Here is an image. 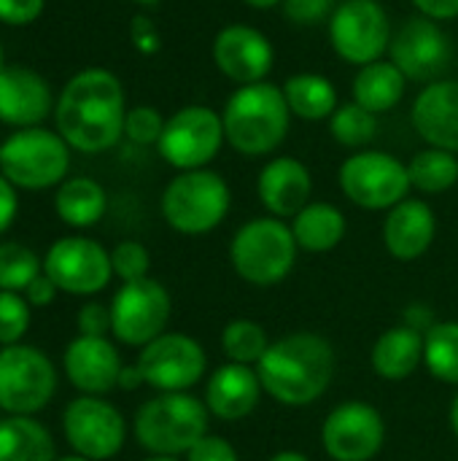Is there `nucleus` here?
Listing matches in <instances>:
<instances>
[{"instance_id": "1", "label": "nucleus", "mask_w": 458, "mask_h": 461, "mask_svg": "<svg viewBox=\"0 0 458 461\" xmlns=\"http://www.w3.org/2000/svg\"><path fill=\"white\" fill-rule=\"evenodd\" d=\"M124 89L121 81L103 68L76 73L57 100V130L70 149L100 154L124 135Z\"/></svg>"}, {"instance_id": "2", "label": "nucleus", "mask_w": 458, "mask_h": 461, "mask_svg": "<svg viewBox=\"0 0 458 461\" xmlns=\"http://www.w3.org/2000/svg\"><path fill=\"white\" fill-rule=\"evenodd\" d=\"M256 375L275 402L289 408L313 405L335 378V348L316 332H292L270 343Z\"/></svg>"}, {"instance_id": "3", "label": "nucleus", "mask_w": 458, "mask_h": 461, "mask_svg": "<svg viewBox=\"0 0 458 461\" xmlns=\"http://www.w3.org/2000/svg\"><path fill=\"white\" fill-rule=\"evenodd\" d=\"M221 122L227 143L238 154H273L286 140L292 122L283 86H275L270 81L238 86L221 111Z\"/></svg>"}, {"instance_id": "4", "label": "nucleus", "mask_w": 458, "mask_h": 461, "mask_svg": "<svg viewBox=\"0 0 458 461\" xmlns=\"http://www.w3.org/2000/svg\"><path fill=\"white\" fill-rule=\"evenodd\" d=\"M211 411L189 392H159L146 400L132 421L135 440L151 456H186L205 435Z\"/></svg>"}, {"instance_id": "5", "label": "nucleus", "mask_w": 458, "mask_h": 461, "mask_svg": "<svg viewBox=\"0 0 458 461\" xmlns=\"http://www.w3.org/2000/svg\"><path fill=\"white\" fill-rule=\"evenodd\" d=\"M297 240L292 224L275 216H259L246 221L232 243L229 262L232 270L251 286H275L297 265Z\"/></svg>"}, {"instance_id": "6", "label": "nucleus", "mask_w": 458, "mask_h": 461, "mask_svg": "<svg viewBox=\"0 0 458 461\" xmlns=\"http://www.w3.org/2000/svg\"><path fill=\"white\" fill-rule=\"evenodd\" d=\"M229 205L227 181L208 167L178 173L162 192V216L181 235L213 232L227 219Z\"/></svg>"}, {"instance_id": "7", "label": "nucleus", "mask_w": 458, "mask_h": 461, "mask_svg": "<svg viewBox=\"0 0 458 461\" xmlns=\"http://www.w3.org/2000/svg\"><path fill=\"white\" fill-rule=\"evenodd\" d=\"M70 146L62 135L43 127H24L3 143L0 170L19 189H49L65 178Z\"/></svg>"}, {"instance_id": "8", "label": "nucleus", "mask_w": 458, "mask_h": 461, "mask_svg": "<svg viewBox=\"0 0 458 461\" xmlns=\"http://www.w3.org/2000/svg\"><path fill=\"white\" fill-rule=\"evenodd\" d=\"M343 194L364 211H391L410 192L408 165L386 151H356L337 173Z\"/></svg>"}, {"instance_id": "9", "label": "nucleus", "mask_w": 458, "mask_h": 461, "mask_svg": "<svg viewBox=\"0 0 458 461\" xmlns=\"http://www.w3.org/2000/svg\"><path fill=\"white\" fill-rule=\"evenodd\" d=\"M57 392V370L51 359L32 346L0 348V408L11 416H32L43 411Z\"/></svg>"}, {"instance_id": "10", "label": "nucleus", "mask_w": 458, "mask_h": 461, "mask_svg": "<svg viewBox=\"0 0 458 461\" xmlns=\"http://www.w3.org/2000/svg\"><path fill=\"white\" fill-rule=\"evenodd\" d=\"M329 41L340 59L364 68L391 46V22L378 0H343L329 19Z\"/></svg>"}, {"instance_id": "11", "label": "nucleus", "mask_w": 458, "mask_h": 461, "mask_svg": "<svg viewBox=\"0 0 458 461\" xmlns=\"http://www.w3.org/2000/svg\"><path fill=\"white\" fill-rule=\"evenodd\" d=\"M224 140V122L213 108L186 105L165 122L157 149L167 165L184 173L208 167L219 157Z\"/></svg>"}, {"instance_id": "12", "label": "nucleus", "mask_w": 458, "mask_h": 461, "mask_svg": "<svg viewBox=\"0 0 458 461\" xmlns=\"http://www.w3.org/2000/svg\"><path fill=\"white\" fill-rule=\"evenodd\" d=\"M170 313L173 300L159 281L143 278L121 284V289L111 300V332L119 343L143 348L167 330Z\"/></svg>"}, {"instance_id": "13", "label": "nucleus", "mask_w": 458, "mask_h": 461, "mask_svg": "<svg viewBox=\"0 0 458 461\" xmlns=\"http://www.w3.org/2000/svg\"><path fill=\"white\" fill-rule=\"evenodd\" d=\"M62 432L70 448L89 461L113 459L127 440V421L103 397H76L62 413Z\"/></svg>"}, {"instance_id": "14", "label": "nucleus", "mask_w": 458, "mask_h": 461, "mask_svg": "<svg viewBox=\"0 0 458 461\" xmlns=\"http://www.w3.org/2000/svg\"><path fill=\"white\" fill-rule=\"evenodd\" d=\"M138 370L146 386L157 392H189L208 370L205 348L184 332H162L140 348Z\"/></svg>"}, {"instance_id": "15", "label": "nucleus", "mask_w": 458, "mask_h": 461, "mask_svg": "<svg viewBox=\"0 0 458 461\" xmlns=\"http://www.w3.org/2000/svg\"><path fill=\"white\" fill-rule=\"evenodd\" d=\"M43 273L57 284L59 292L89 297L103 292L113 276L111 251L92 238H59L43 257Z\"/></svg>"}, {"instance_id": "16", "label": "nucleus", "mask_w": 458, "mask_h": 461, "mask_svg": "<svg viewBox=\"0 0 458 461\" xmlns=\"http://www.w3.org/2000/svg\"><path fill=\"white\" fill-rule=\"evenodd\" d=\"M386 440V421L378 408L367 402L337 405L324 427L321 446L332 461H370L378 456Z\"/></svg>"}, {"instance_id": "17", "label": "nucleus", "mask_w": 458, "mask_h": 461, "mask_svg": "<svg viewBox=\"0 0 458 461\" xmlns=\"http://www.w3.org/2000/svg\"><path fill=\"white\" fill-rule=\"evenodd\" d=\"M391 62L405 73L410 81L432 84L451 62V41L440 22L427 16H410L394 35H391Z\"/></svg>"}, {"instance_id": "18", "label": "nucleus", "mask_w": 458, "mask_h": 461, "mask_svg": "<svg viewBox=\"0 0 458 461\" xmlns=\"http://www.w3.org/2000/svg\"><path fill=\"white\" fill-rule=\"evenodd\" d=\"M213 65L235 84H259L275 62L270 38L251 24H227L213 38Z\"/></svg>"}, {"instance_id": "19", "label": "nucleus", "mask_w": 458, "mask_h": 461, "mask_svg": "<svg viewBox=\"0 0 458 461\" xmlns=\"http://www.w3.org/2000/svg\"><path fill=\"white\" fill-rule=\"evenodd\" d=\"M62 367H65L67 381L78 392H84L89 397H100L119 386V375H121L124 365H121L116 346L108 338L78 335L76 340L67 343Z\"/></svg>"}, {"instance_id": "20", "label": "nucleus", "mask_w": 458, "mask_h": 461, "mask_svg": "<svg viewBox=\"0 0 458 461\" xmlns=\"http://www.w3.org/2000/svg\"><path fill=\"white\" fill-rule=\"evenodd\" d=\"M262 392L265 389L256 375V367L227 362L211 373L205 386V405L219 421L235 424L256 411Z\"/></svg>"}, {"instance_id": "21", "label": "nucleus", "mask_w": 458, "mask_h": 461, "mask_svg": "<svg viewBox=\"0 0 458 461\" xmlns=\"http://www.w3.org/2000/svg\"><path fill=\"white\" fill-rule=\"evenodd\" d=\"M310 170L294 157H275L256 178V194L275 219H294L310 203Z\"/></svg>"}, {"instance_id": "22", "label": "nucleus", "mask_w": 458, "mask_h": 461, "mask_svg": "<svg viewBox=\"0 0 458 461\" xmlns=\"http://www.w3.org/2000/svg\"><path fill=\"white\" fill-rule=\"evenodd\" d=\"M437 235V219L429 203L408 197L386 213L383 246L400 262H413L429 251Z\"/></svg>"}, {"instance_id": "23", "label": "nucleus", "mask_w": 458, "mask_h": 461, "mask_svg": "<svg viewBox=\"0 0 458 461\" xmlns=\"http://www.w3.org/2000/svg\"><path fill=\"white\" fill-rule=\"evenodd\" d=\"M413 127L432 149L458 154V81H432L418 92Z\"/></svg>"}, {"instance_id": "24", "label": "nucleus", "mask_w": 458, "mask_h": 461, "mask_svg": "<svg viewBox=\"0 0 458 461\" xmlns=\"http://www.w3.org/2000/svg\"><path fill=\"white\" fill-rule=\"evenodd\" d=\"M51 111V89L43 76L30 68L0 70V122L13 127H35Z\"/></svg>"}, {"instance_id": "25", "label": "nucleus", "mask_w": 458, "mask_h": 461, "mask_svg": "<svg viewBox=\"0 0 458 461\" xmlns=\"http://www.w3.org/2000/svg\"><path fill=\"white\" fill-rule=\"evenodd\" d=\"M370 362L383 381H408L424 365V332L408 324L386 330L375 340Z\"/></svg>"}, {"instance_id": "26", "label": "nucleus", "mask_w": 458, "mask_h": 461, "mask_svg": "<svg viewBox=\"0 0 458 461\" xmlns=\"http://www.w3.org/2000/svg\"><path fill=\"white\" fill-rule=\"evenodd\" d=\"M408 78L391 59H378L359 68L354 78V103L367 108L370 113H386L397 108L405 97Z\"/></svg>"}, {"instance_id": "27", "label": "nucleus", "mask_w": 458, "mask_h": 461, "mask_svg": "<svg viewBox=\"0 0 458 461\" xmlns=\"http://www.w3.org/2000/svg\"><path fill=\"white\" fill-rule=\"evenodd\" d=\"M346 216L332 203H308L294 219L292 232L302 251L308 254H327L337 249L346 238Z\"/></svg>"}, {"instance_id": "28", "label": "nucleus", "mask_w": 458, "mask_h": 461, "mask_svg": "<svg viewBox=\"0 0 458 461\" xmlns=\"http://www.w3.org/2000/svg\"><path fill=\"white\" fill-rule=\"evenodd\" d=\"M0 461H57L49 429L30 416L0 421Z\"/></svg>"}, {"instance_id": "29", "label": "nucleus", "mask_w": 458, "mask_h": 461, "mask_svg": "<svg viewBox=\"0 0 458 461\" xmlns=\"http://www.w3.org/2000/svg\"><path fill=\"white\" fill-rule=\"evenodd\" d=\"M289 111L305 122L329 119L337 111V89L327 76L319 73H294L283 84Z\"/></svg>"}, {"instance_id": "30", "label": "nucleus", "mask_w": 458, "mask_h": 461, "mask_svg": "<svg viewBox=\"0 0 458 461\" xmlns=\"http://www.w3.org/2000/svg\"><path fill=\"white\" fill-rule=\"evenodd\" d=\"M105 205H108L105 189L97 181L84 178V176L65 181L54 197L57 216L67 227H78V230L97 224L105 216Z\"/></svg>"}, {"instance_id": "31", "label": "nucleus", "mask_w": 458, "mask_h": 461, "mask_svg": "<svg viewBox=\"0 0 458 461\" xmlns=\"http://www.w3.org/2000/svg\"><path fill=\"white\" fill-rule=\"evenodd\" d=\"M410 184L424 194H443L458 181V154L445 149H424L408 162Z\"/></svg>"}, {"instance_id": "32", "label": "nucleus", "mask_w": 458, "mask_h": 461, "mask_svg": "<svg viewBox=\"0 0 458 461\" xmlns=\"http://www.w3.org/2000/svg\"><path fill=\"white\" fill-rule=\"evenodd\" d=\"M424 365L437 381L458 386V321H437L424 335Z\"/></svg>"}, {"instance_id": "33", "label": "nucleus", "mask_w": 458, "mask_h": 461, "mask_svg": "<svg viewBox=\"0 0 458 461\" xmlns=\"http://www.w3.org/2000/svg\"><path fill=\"white\" fill-rule=\"evenodd\" d=\"M267 348H270V340H267L265 327L251 319H235L221 332V351L235 365L254 367L262 362Z\"/></svg>"}, {"instance_id": "34", "label": "nucleus", "mask_w": 458, "mask_h": 461, "mask_svg": "<svg viewBox=\"0 0 458 461\" xmlns=\"http://www.w3.org/2000/svg\"><path fill=\"white\" fill-rule=\"evenodd\" d=\"M329 132L346 149H364L378 135V116L359 103H346L329 116Z\"/></svg>"}, {"instance_id": "35", "label": "nucleus", "mask_w": 458, "mask_h": 461, "mask_svg": "<svg viewBox=\"0 0 458 461\" xmlns=\"http://www.w3.org/2000/svg\"><path fill=\"white\" fill-rule=\"evenodd\" d=\"M43 273V262L22 243H0V292H24Z\"/></svg>"}, {"instance_id": "36", "label": "nucleus", "mask_w": 458, "mask_h": 461, "mask_svg": "<svg viewBox=\"0 0 458 461\" xmlns=\"http://www.w3.org/2000/svg\"><path fill=\"white\" fill-rule=\"evenodd\" d=\"M111 267H113V276L121 278V284L143 281V278H148L151 254L138 240H121L111 251Z\"/></svg>"}, {"instance_id": "37", "label": "nucleus", "mask_w": 458, "mask_h": 461, "mask_svg": "<svg viewBox=\"0 0 458 461\" xmlns=\"http://www.w3.org/2000/svg\"><path fill=\"white\" fill-rule=\"evenodd\" d=\"M30 330V303L19 292H0V346H16Z\"/></svg>"}, {"instance_id": "38", "label": "nucleus", "mask_w": 458, "mask_h": 461, "mask_svg": "<svg viewBox=\"0 0 458 461\" xmlns=\"http://www.w3.org/2000/svg\"><path fill=\"white\" fill-rule=\"evenodd\" d=\"M165 122L162 113L151 105H138L132 111H127V119H124V135L138 143V146H151V143H159L162 138V130H165Z\"/></svg>"}, {"instance_id": "39", "label": "nucleus", "mask_w": 458, "mask_h": 461, "mask_svg": "<svg viewBox=\"0 0 458 461\" xmlns=\"http://www.w3.org/2000/svg\"><path fill=\"white\" fill-rule=\"evenodd\" d=\"M283 14L289 16V22L300 24V27H316L332 19L337 3L335 0H283Z\"/></svg>"}, {"instance_id": "40", "label": "nucleus", "mask_w": 458, "mask_h": 461, "mask_svg": "<svg viewBox=\"0 0 458 461\" xmlns=\"http://www.w3.org/2000/svg\"><path fill=\"white\" fill-rule=\"evenodd\" d=\"M78 332L86 335V338H105L111 332V308H105L103 303H86L81 311H78Z\"/></svg>"}, {"instance_id": "41", "label": "nucleus", "mask_w": 458, "mask_h": 461, "mask_svg": "<svg viewBox=\"0 0 458 461\" xmlns=\"http://www.w3.org/2000/svg\"><path fill=\"white\" fill-rule=\"evenodd\" d=\"M186 461H240L235 446L219 435H205L189 454Z\"/></svg>"}, {"instance_id": "42", "label": "nucleus", "mask_w": 458, "mask_h": 461, "mask_svg": "<svg viewBox=\"0 0 458 461\" xmlns=\"http://www.w3.org/2000/svg\"><path fill=\"white\" fill-rule=\"evenodd\" d=\"M43 0H0V22L30 24L40 16Z\"/></svg>"}, {"instance_id": "43", "label": "nucleus", "mask_w": 458, "mask_h": 461, "mask_svg": "<svg viewBox=\"0 0 458 461\" xmlns=\"http://www.w3.org/2000/svg\"><path fill=\"white\" fill-rule=\"evenodd\" d=\"M57 284L46 276V273H40L27 289H24V300L30 303V308H49L51 303H54V297H57Z\"/></svg>"}, {"instance_id": "44", "label": "nucleus", "mask_w": 458, "mask_h": 461, "mask_svg": "<svg viewBox=\"0 0 458 461\" xmlns=\"http://www.w3.org/2000/svg\"><path fill=\"white\" fill-rule=\"evenodd\" d=\"M421 16L435 22H448L458 16V0H410Z\"/></svg>"}, {"instance_id": "45", "label": "nucleus", "mask_w": 458, "mask_h": 461, "mask_svg": "<svg viewBox=\"0 0 458 461\" xmlns=\"http://www.w3.org/2000/svg\"><path fill=\"white\" fill-rule=\"evenodd\" d=\"M16 208H19V200H16L13 184L5 176H0V232H5L11 227Z\"/></svg>"}, {"instance_id": "46", "label": "nucleus", "mask_w": 458, "mask_h": 461, "mask_svg": "<svg viewBox=\"0 0 458 461\" xmlns=\"http://www.w3.org/2000/svg\"><path fill=\"white\" fill-rule=\"evenodd\" d=\"M146 381H143V375H140V370H138V365H124L121 367V375H119V389H124V392H132V389H138V386H143Z\"/></svg>"}, {"instance_id": "47", "label": "nucleus", "mask_w": 458, "mask_h": 461, "mask_svg": "<svg viewBox=\"0 0 458 461\" xmlns=\"http://www.w3.org/2000/svg\"><path fill=\"white\" fill-rule=\"evenodd\" d=\"M270 461H310L305 454L300 451H278L275 456H270Z\"/></svg>"}, {"instance_id": "48", "label": "nucleus", "mask_w": 458, "mask_h": 461, "mask_svg": "<svg viewBox=\"0 0 458 461\" xmlns=\"http://www.w3.org/2000/svg\"><path fill=\"white\" fill-rule=\"evenodd\" d=\"M246 5H251V8H259V11H267V8H275V5H281L283 0H243Z\"/></svg>"}, {"instance_id": "49", "label": "nucleus", "mask_w": 458, "mask_h": 461, "mask_svg": "<svg viewBox=\"0 0 458 461\" xmlns=\"http://www.w3.org/2000/svg\"><path fill=\"white\" fill-rule=\"evenodd\" d=\"M451 429L456 432V438H458V394H456V400L451 402Z\"/></svg>"}, {"instance_id": "50", "label": "nucleus", "mask_w": 458, "mask_h": 461, "mask_svg": "<svg viewBox=\"0 0 458 461\" xmlns=\"http://www.w3.org/2000/svg\"><path fill=\"white\" fill-rule=\"evenodd\" d=\"M143 461H181L178 456H148V459Z\"/></svg>"}, {"instance_id": "51", "label": "nucleus", "mask_w": 458, "mask_h": 461, "mask_svg": "<svg viewBox=\"0 0 458 461\" xmlns=\"http://www.w3.org/2000/svg\"><path fill=\"white\" fill-rule=\"evenodd\" d=\"M57 461H89V459H84V456H78V454H76V456H62V459H57Z\"/></svg>"}, {"instance_id": "52", "label": "nucleus", "mask_w": 458, "mask_h": 461, "mask_svg": "<svg viewBox=\"0 0 458 461\" xmlns=\"http://www.w3.org/2000/svg\"><path fill=\"white\" fill-rule=\"evenodd\" d=\"M135 3H140V5H151V3H157V0H135Z\"/></svg>"}, {"instance_id": "53", "label": "nucleus", "mask_w": 458, "mask_h": 461, "mask_svg": "<svg viewBox=\"0 0 458 461\" xmlns=\"http://www.w3.org/2000/svg\"><path fill=\"white\" fill-rule=\"evenodd\" d=\"M5 65H3V46H0V70H3Z\"/></svg>"}, {"instance_id": "54", "label": "nucleus", "mask_w": 458, "mask_h": 461, "mask_svg": "<svg viewBox=\"0 0 458 461\" xmlns=\"http://www.w3.org/2000/svg\"><path fill=\"white\" fill-rule=\"evenodd\" d=\"M0 154H3V143H0Z\"/></svg>"}]
</instances>
